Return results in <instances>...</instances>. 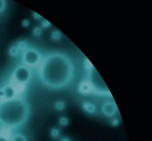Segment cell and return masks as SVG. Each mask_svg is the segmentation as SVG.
<instances>
[{
	"mask_svg": "<svg viewBox=\"0 0 152 141\" xmlns=\"http://www.w3.org/2000/svg\"><path fill=\"white\" fill-rule=\"evenodd\" d=\"M37 70L41 84L52 91L69 88L77 75V66L74 59L61 51H50L43 54Z\"/></svg>",
	"mask_w": 152,
	"mask_h": 141,
	"instance_id": "cell-1",
	"label": "cell"
},
{
	"mask_svg": "<svg viewBox=\"0 0 152 141\" xmlns=\"http://www.w3.org/2000/svg\"><path fill=\"white\" fill-rule=\"evenodd\" d=\"M31 108L24 95L0 99V126L11 131L21 128L29 120Z\"/></svg>",
	"mask_w": 152,
	"mask_h": 141,
	"instance_id": "cell-2",
	"label": "cell"
},
{
	"mask_svg": "<svg viewBox=\"0 0 152 141\" xmlns=\"http://www.w3.org/2000/svg\"><path fill=\"white\" fill-rule=\"evenodd\" d=\"M85 80L91 85L95 95L111 96L110 92L108 90L107 86L104 83L102 78L94 67V66L91 64L89 65V63L86 66V79Z\"/></svg>",
	"mask_w": 152,
	"mask_h": 141,
	"instance_id": "cell-3",
	"label": "cell"
},
{
	"mask_svg": "<svg viewBox=\"0 0 152 141\" xmlns=\"http://www.w3.org/2000/svg\"><path fill=\"white\" fill-rule=\"evenodd\" d=\"M32 77V69L20 63L17 65L12 71L10 83L24 91L31 82Z\"/></svg>",
	"mask_w": 152,
	"mask_h": 141,
	"instance_id": "cell-4",
	"label": "cell"
},
{
	"mask_svg": "<svg viewBox=\"0 0 152 141\" xmlns=\"http://www.w3.org/2000/svg\"><path fill=\"white\" fill-rule=\"evenodd\" d=\"M43 54L35 46H28L20 55L21 63L29 69H38L43 59Z\"/></svg>",
	"mask_w": 152,
	"mask_h": 141,
	"instance_id": "cell-5",
	"label": "cell"
},
{
	"mask_svg": "<svg viewBox=\"0 0 152 141\" xmlns=\"http://www.w3.org/2000/svg\"><path fill=\"white\" fill-rule=\"evenodd\" d=\"M100 112L104 117L111 119L118 115V107L113 99H107L101 104Z\"/></svg>",
	"mask_w": 152,
	"mask_h": 141,
	"instance_id": "cell-6",
	"label": "cell"
},
{
	"mask_svg": "<svg viewBox=\"0 0 152 141\" xmlns=\"http://www.w3.org/2000/svg\"><path fill=\"white\" fill-rule=\"evenodd\" d=\"M29 43L26 41H18L14 43L13 46L9 49V55L12 57H20L23 51L29 46Z\"/></svg>",
	"mask_w": 152,
	"mask_h": 141,
	"instance_id": "cell-7",
	"label": "cell"
},
{
	"mask_svg": "<svg viewBox=\"0 0 152 141\" xmlns=\"http://www.w3.org/2000/svg\"><path fill=\"white\" fill-rule=\"evenodd\" d=\"M82 109L85 113L89 115H94L97 112V105L91 101H85L81 104Z\"/></svg>",
	"mask_w": 152,
	"mask_h": 141,
	"instance_id": "cell-8",
	"label": "cell"
},
{
	"mask_svg": "<svg viewBox=\"0 0 152 141\" xmlns=\"http://www.w3.org/2000/svg\"><path fill=\"white\" fill-rule=\"evenodd\" d=\"M10 141H28V138L24 133L16 130L12 132Z\"/></svg>",
	"mask_w": 152,
	"mask_h": 141,
	"instance_id": "cell-9",
	"label": "cell"
},
{
	"mask_svg": "<svg viewBox=\"0 0 152 141\" xmlns=\"http://www.w3.org/2000/svg\"><path fill=\"white\" fill-rule=\"evenodd\" d=\"M10 132L11 130L1 128V129H0V141H10L12 134Z\"/></svg>",
	"mask_w": 152,
	"mask_h": 141,
	"instance_id": "cell-10",
	"label": "cell"
},
{
	"mask_svg": "<svg viewBox=\"0 0 152 141\" xmlns=\"http://www.w3.org/2000/svg\"><path fill=\"white\" fill-rule=\"evenodd\" d=\"M54 107L57 111H63L66 109V103L63 100L56 101L54 104Z\"/></svg>",
	"mask_w": 152,
	"mask_h": 141,
	"instance_id": "cell-11",
	"label": "cell"
},
{
	"mask_svg": "<svg viewBox=\"0 0 152 141\" xmlns=\"http://www.w3.org/2000/svg\"><path fill=\"white\" fill-rule=\"evenodd\" d=\"M49 134H50L51 137H52V139H54V140H55V139H58L59 137H60V129L57 128V127H53V128H52L50 129V132H49Z\"/></svg>",
	"mask_w": 152,
	"mask_h": 141,
	"instance_id": "cell-12",
	"label": "cell"
},
{
	"mask_svg": "<svg viewBox=\"0 0 152 141\" xmlns=\"http://www.w3.org/2000/svg\"><path fill=\"white\" fill-rule=\"evenodd\" d=\"M58 123L60 126L62 127L67 126L69 123V118L66 117V116H62V117H60V118H59Z\"/></svg>",
	"mask_w": 152,
	"mask_h": 141,
	"instance_id": "cell-13",
	"label": "cell"
},
{
	"mask_svg": "<svg viewBox=\"0 0 152 141\" xmlns=\"http://www.w3.org/2000/svg\"><path fill=\"white\" fill-rule=\"evenodd\" d=\"M51 38H52V39L54 40V41H60L62 38L61 33L57 30L53 31V32H52V34H51Z\"/></svg>",
	"mask_w": 152,
	"mask_h": 141,
	"instance_id": "cell-14",
	"label": "cell"
},
{
	"mask_svg": "<svg viewBox=\"0 0 152 141\" xmlns=\"http://www.w3.org/2000/svg\"><path fill=\"white\" fill-rule=\"evenodd\" d=\"M42 32H43V29L41 28V27H35L32 29V34H33L35 36H40L41 35Z\"/></svg>",
	"mask_w": 152,
	"mask_h": 141,
	"instance_id": "cell-15",
	"label": "cell"
},
{
	"mask_svg": "<svg viewBox=\"0 0 152 141\" xmlns=\"http://www.w3.org/2000/svg\"><path fill=\"white\" fill-rule=\"evenodd\" d=\"M7 2L4 0H0V14L7 9Z\"/></svg>",
	"mask_w": 152,
	"mask_h": 141,
	"instance_id": "cell-16",
	"label": "cell"
},
{
	"mask_svg": "<svg viewBox=\"0 0 152 141\" xmlns=\"http://www.w3.org/2000/svg\"><path fill=\"white\" fill-rule=\"evenodd\" d=\"M110 124L113 126H118L120 125V120L118 118H113L110 119Z\"/></svg>",
	"mask_w": 152,
	"mask_h": 141,
	"instance_id": "cell-17",
	"label": "cell"
},
{
	"mask_svg": "<svg viewBox=\"0 0 152 141\" xmlns=\"http://www.w3.org/2000/svg\"><path fill=\"white\" fill-rule=\"evenodd\" d=\"M50 25H51V24L49 22V21H46V20H44V21H42L41 22V27L42 29H43V28L45 29V28H48V27H49V26Z\"/></svg>",
	"mask_w": 152,
	"mask_h": 141,
	"instance_id": "cell-18",
	"label": "cell"
},
{
	"mask_svg": "<svg viewBox=\"0 0 152 141\" xmlns=\"http://www.w3.org/2000/svg\"><path fill=\"white\" fill-rule=\"evenodd\" d=\"M22 26H23V27H29V20L24 19V21H23V22H22Z\"/></svg>",
	"mask_w": 152,
	"mask_h": 141,
	"instance_id": "cell-19",
	"label": "cell"
},
{
	"mask_svg": "<svg viewBox=\"0 0 152 141\" xmlns=\"http://www.w3.org/2000/svg\"><path fill=\"white\" fill-rule=\"evenodd\" d=\"M60 141H71V139L69 138L68 137H63L60 139Z\"/></svg>",
	"mask_w": 152,
	"mask_h": 141,
	"instance_id": "cell-20",
	"label": "cell"
}]
</instances>
